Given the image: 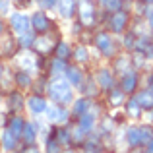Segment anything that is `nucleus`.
<instances>
[{
    "label": "nucleus",
    "instance_id": "f257e3e1",
    "mask_svg": "<svg viewBox=\"0 0 153 153\" xmlns=\"http://www.w3.org/2000/svg\"><path fill=\"white\" fill-rule=\"evenodd\" d=\"M49 95L54 103L58 105H66L72 101V87H70V82L62 78H56L49 83Z\"/></svg>",
    "mask_w": 153,
    "mask_h": 153
},
{
    "label": "nucleus",
    "instance_id": "f03ea898",
    "mask_svg": "<svg viewBox=\"0 0 153 153\" xmlns=\"http://www.w3.org/2000/svg\"><path fill=\"white\" fill-rule=\"evenodd\" d=\"M78 16H79V23L83 27H89L95 23V6L91 0H78Z\"/></svg>",
    "mask_w": 153,
    "mask_h": 153
},
{
    "label": "nucleus",
    "instance_id": "7ed1b4c3",
    "mask_svg": "<svg viewBox=\"0 0 153 153\" xmlns=\"http://www.w3.org/2000/svg\"><path fill=\"white\" fill-rule=\"evenodd\" d=\"M10 27L12 31H14L18 37H22L23 33H27L31 27V18L25 14H19V12H16V14L10 16Z\"/></svg>",
    "mask_w": 153,
    "mask_h": 153
},
{
    "label": "nucleus",
    "instance_id": "20e7f679",
    "mask_svg": "<svg viewBox=\"0 0 153 153\" xmlns=\"http://www.w3.org/2000/svg\"><path fill=\"white\" fill-rule=\"evenodd\" d=\"M128 22H130V16H128V12H124V10L114 12L112 18H108V25H111V29L114 31V33H122V31L126 29Z\"/></svg>",
    "mask_w": 153,
    "mask_h": 153
},
{
    "label": "nucleus",
    "instance_id": "39448f33",
    "mask_svg": "<svg viewBox=\"0 0 153 153\" xmlns=\"http://www.w3.org/2000/svg\"><path fill=\"white\" fill-rule=\"evenodd\" d=\"M95 45H97V49L101 51L105 56L114 54V43H112L111 35H108L107 31H101V33H97V37H95Z\"/></svg>",
    "mask_w": 153,
    "mask_h": 153
},
{
    "label": "nucleus",
    "instance_id": "423d86ee",
    "mask_svg": "<svg viewBox=\"0 0 153 153\" xmlns=\"http://www.w3.org/2000/svg\"><path fill=\"white\" fill-rule=\"evenodd\" d=\"M31 25H33V29L37 31V33L43 35V33H49V29L52 27V23H51V19L43 14V10H41V12H37V14L31 16Z\"/></svg>",
    "mask_w": 153,
    "mask_h": 153
},
{
    "label": "nucleus",
    "instance_id": "0eeeda50",
    "mask_svg": "<svg viewBox=\"0 0 153 153\" xmlns=\"http://www.w3.org/2000/svg\"><path fill=\"white\" fill-rule=\"evenodd\" d=\"M56 45H58V41H56V37L51 35V33H43V37H39L37 41H35V49H37L39 52H43V54L54 51Z\"/></svg>",
    "mask_w": 153,
    "mask_h": 153
},
{
    "label": "nucleus",
    "instance_id": "6e6552de",
    "mask_svg": "<svg viewBox=\"0 0 153 153\" xmlns=\"http://www.w3.org/2000/svg\"><path fill=\"white\" fill-rule=\"evenodd\" d=\"M56 10H58L60 18L70 19L74 16V12H78V0H58Z\"/></svg>",
    "mask_w": 153,
    "mask_h": 153
},
{
    "label": "nucleus",
    "instance_id": "1a4fd4ad",
    "mask_svg": "<svg viewBox=\"0 0 153 153\" xmlns=\"http://www.w3.org/2000/svg\"><path fill=\"white\" fill-rule=\"evenodd\" d=\"M136 85H138V72L130 70V72H126V74H122V78H120V89H122L124 93L136 91Z\"/></svg>",
    "mask_w": 153,
    "mask_h": 153
},
{
    "label": "nucleus",
    "instance_id": "9d476101",
    "mask_svg": "<svg viewBox=\"0 0 153 153\" xmlns=\"http://www.w3.org/2000/svg\"><path fill=\"white\" fill-rule=\"evenodd\" d=\"M27 107H29L31 114H43V112H47V101L45 97H41V95H31L29 99H27Z\"/></svg>",
    "mask_w": 153,
    "mask_h": 153
},
{
    "label": "nucleus",
    "instance_id": "9b49d317",
    "mask_svg": "<svg viewBox=\"0 0 153 153\" xmlns=\"http://www.w3.org/2000/svg\"><path fill=\"white\" fill-rule=\"evenodd\" d=\"M66 79L70 82V85L82 87V83H83V74H82V70H79V66H68V68H66Z\"/></svg>",
    "mask_w": 153,
    "mask_h": 153
},
{
    "label": "nucleus",
    "instance_id": "f8f14e48",
    "mask_svg": "<svg viewBox=\"0 0 153 153\" xmlns=\"http://www.w3.org/2000/svg\"><path fill=\"white\" fill-rule=\"evenodd\" d=\"M47 116H49L51 122L62 124V122H66V120H68V111H66V108H62V107H52V108H47Z\"/></svg>",
    "mask_w": 153,
    "mask_h": 153
},
{
    "label": "nucleus",
    "instance_id": "ddd939ff",
    "mask_svg": "<svg viewBox=\"0 0 153 153\" xmlns=\"http://www.w3.org/2000/svg\"><path fill=\"white\" fill-rule=\"evenodd\" d=\"M8 130L12 132V134H16L19 138V136L23 134V128H25V120L22 118V116H12L10 120H8Z\"/></svg>",
    "mask_w": 153,
    "mask_h": 153
},
{
    "label": "nucleus",
    "instance_id": "4468645a",
    "mask_svg": "<svg viewBox=\"0 0 153 153\" xmlns=\"http://www.w3.org/2000/svg\"><path fill=\"white\" fill-rule=\"evenodd\" d=\"M97 85L99 87H103V89H111L112 85H114V79H112V74H111V70H99V74H97Z\"/></svg>",
    "mask_w": 153,
    "mask_h": 153
},
{
    "label": "nucleus",
    "instance_id": "2eb2a0df",
    "mask_svg": "<svg viewBox=\"0 0 153 153\" xmlns=\"http://www.w3.org/2000/svg\"><path fill=\"white\" fill-rule=\"evenodd\" d=\"M18 62L22 64L25 70H33V68H39V64H37V58H35L33 54H31L29 51H23L22 54L18 56Z\"/></svg>",
    "mask_w": 153,
    "mask_h": 153
},
{
    "label": "nucleus",
    "instance_id": "dca6fc26",
    "mask_svg": "<svg viewBox=\"0 0 153 153\" xmlns=\"http://www.w3.org/2000/svg\"><path fill=\"white\" fill-rule=\"evenodd\" d=\"M0 140H2V147H4L6 151H14L16 147H18V136L12 134L10 130H4V132H2V138H0Z\"/></svg>",
    "mask_w": 153,
    "mask_h": 153
},
{
    "label": "nucleus",
    "instance_id": "f3484780",
    "mask_svg": "<svg viewBox=\"0 0 153 153\" xmlns=\"http://www.w3.org/2000/svg\"><path fill=\"white\" fill-rule=\"evenodd\" d=\"M93 126H95V114L93 112H85V114L79 116V128H82L85 134L93 130Z\"/></svg>",
    "mask_w": 153,
    "mask_h": 153
},
{
    "label": "nucleus",
    "instance_id": "a211bd4d",
    "mask_svg": "<svg viewBox=\"0 0 153 153\" xmlns=\"http://www.w3.org/2000/svg\"><path fill=\"white\" fill-rule=\"evenodd\" d=\"M126 140L130 146H140L143 143V134H142V128H130L126 134Z\"/></svg>",
    "mask_w": 153,
    "mask_h": 153
},
{
    "label": "nucleus",
    "instance_id": "6ab92c4d",
    "mask_svg": "<svg viewBox=\"0 0 153 153\" xmlns=\"http://www.w3.org/2000/svg\"><path fill=\"white\" fill-rule=\"evenodd\" d=\"M136 101L142 105V108H151L153 107V91H140L136 95Z\"/></svg>",
    "mask_w": 153,
    "mask_h": 153
},
{
    "label": "nucleus",
    "instance_id": "aec40b11",
    "mask_svg": "<svg viewBox=\"0 0 153 153\" xmlns=\"http://www.w3.org/2000/svg\"><path fill=\"white\" fill-rule=\"evenodd\" d=\"M89 107H91V101H89L87 97L78 99V101L74 103V114H76V116L85 114V112H89Z\"/></svg>",
    "mask_w": 153,
    "mask_h": 153
},
{
    "label": "nucleus",
    "instance_id": "412c9836",
    "mask_svg": "<svg viewBox=\"0 0 153 153\" xmlns=\"http://www.w3.org/2000/svg\"><path fill=\"white\" fill-rule=\"evenodd\" d=\"M54 138L58 140L60 146H68V143H72V132L66 130V128H56L54 130Z\"/></svg>",
    "mask_w": 153,
    "mask_h": 153
},
{
    "label": "nucleus",
    "instance_id": "4be33fe9",
    "mask_svg": "<svg viewBox=\"0 0 153 153\" xmlns=\"http://www.w3.org/2000/svg\"><path fill=\"white\" fill-rule=\"evenodd\" d=\"M23 140L25 143H35V138H37V126L31 122H25V128H23Z\"/></svg>",
    "mask_w": 153,
    "mask_h": 153
},
{
    "label": "nucleus",
    "instance_id": "5701e85b",
    "mask_svg": "<svg viewBox=\"0 0 153 153\" xmlns=\"http://www.w3.org/2000/svg\"><path fill=\"white\" fill-rule=\"evenodd\" d=\"M35 41H37V37H35V33H23L22 37H19V49L23 51H29L31 47H35Z\"/></svg>",
    "mask_w": 153,
    "mask_h": 153
},
{
    "label": "nucleus",
    "instance_id": "b1692460",
    "mask_svg": "<svg viewBox=\"0 0 153 153\" xmlns=\"http://www.w3.org/2000/svg\"><path fill=\"white\" fill-rule=\"evenodd\" d=\"M8 103H10V108L14 112H18V111H22V107H23V95L22 93H10V97H8Z\"/></svg>",
    "mask_w": 153,
    "mask_h": 153
},
{
    "label": "nucleus",
    "instance_id": "393cba45",
    "mask_svg": "<svg viewBox=\"0 0 153 153\" xmlns=\"http://www.w3.org/2000/svg\"><path fill=\"white\" fill-rule=\"evenodd\" d=\"M101 6H103V10L114 14V12L122 10V0H101Z\"/></svg>",
    "mask_w": 153,
    "mask_h": 153
},
{
    "label": "nucleus",
    "instance_id": "a878e982",
    "mask_svg": "<svg viewBox=\"0 0 153 153\" xmlns=\"http://www.w3.org/2000/svg\"><path fill=\"white\" fill-rule=\"evenodd\" d=\"M16 83H18L19 87H29L31 85V76H29V72H25V70L18 72V74H16Z\"/></svg>",
    "mask_w": 153,
    "mask_h": 153
},
{
    "label": "nucleus",
    "instance_id": "bb28decb",
    "mask_svg": "<svg viewBox=\"0 0 153 153\" xmlns=\"http://www.w3.org/2000/svg\"><path fill=\"white\" fill-rule=\"evenodd\" d=\"M56 56H58V58H62V60H66L68 56L72 54V51H70V47L66 45V43L64 41H58V45H56Z\"/></svg>",
    "mask_w": 153,
    "mask_h": 153
},
{
    "label": "nucleus",
    "instance_id": "cd10ccee",
    "mask_svg": "<svg viewBox=\"0 0 153 153\" xmlns=\"http://www.w3.org/2000/svg\"><path fill=\"white\" fill-rule=\"evenodd\" d=\"M66 62H64L62 58H58V56H56V60L54 62H52V66H51V72H52V76H60L62 74V72H66Z\"/></svg>",
    "mask_w": 153,
    "mask_h": 153
},
{
    "label": "nucleus",
    "instance_id": "c85d7f7f",
    "mask_svg": "<svg viewBox=\"0 0 153 153\" xmlns=\"http://www.w3.org/2000/svg\"><path fill=\"white\" fill-rule=\"evenodd\" d=\"M140 108H142V105L136 101V97H132L130 101H128V114H130V116H140V114H142Z\"/></svg>",
    "mask_w": 153,
    "mask_h": 153
},
{
    "label": "nucleus",
    "instance_id": "c756f323",
    "mask_svg": "<svg viewBox=\"0 0 153 153\" xmlns=\"http://www.w3.org/2000/svg\"><path fill=\"white\" fill-rule=\"evenodd\" d=\"M108 101H111V105H120L124 101V91L120 89V87L118 89H112L111 95H108Z\"/></svg>",
    "mask_w": 153,
    "mask_h": 153
},
{
    "label": "nucleus",
    "instance_id": "7c9ffc66",
    "mask_svg": "<svg viewBox=\"0 0 153 153\" xmlns=\"http://www.w3.org/2000/svg\"><path fill=\"white\" fill-rule=\"evenodd\" d=\"M74 58H76V62H87L89 60V52H87L85 47H78L74 51Z\"/></svg>",
    "mask_w": 153,
    "mask_h": 153
},
{
    "label": "nucleus",
    "instance_id": "2f4dec72",
    "mask_svg": "<svg viewBox=\"0 0 153 153\" xmlns=\"http://www.w3.org/2000/svg\"><path fill=\"white\" fill-rule=\"evenodd\" d=\"M45 153H60V143H58V140H56V138H49V140H47Z\"/></svg>",
    "mask_w": 153,
    "mask_h": 153
},
{
    "label": "nucleus",
    "instance_id": "473e14b6",
    "mask_svg": "<svg viewBox=\"0 0 153 153\" xmlns=\"http://www.w3.org/2000/svg\"><path fill=\"white\" fill-rule=\"evenodd\" d=\"M56 4H58V0H39L41 10H54Z\"/></svg>",
    "mask_w": 153,
    "mask_h": 153
},
{
    "label": "nucleus",
    "instance_id": "72a5a7b5",
    "mask_svg": "<svg viewBox=\"0 0 153 153\" xmlns=\"http://www.w3.org/2000/svg\"><path fill=\"white\" fill-rule=\"evenodd\" d=\"M23 153H41V151H39V147L35 146V143H27V147L23 149Z\"/></svg>",
    "mask_w": 153,
    "mask_h": 153
},
{
    "label": "nucleus",
    "instance_id": "f704fd0d",
    "mask_svg": "<svg viewBox=\"0 0 153 153\" xmlns=\"http://www.w3.org/2000/svg\"><path fill=\"white\" fill-rule=\"evenodd\" d=\"M8 6H10V2H8V0H0V14H6V12H8Z\"/></svg>",
    "mask_w": 153,
    "mask_h": 153
},
{
    "label": "nucleus",
    "instance_id": "c9c22d12",
    "mask_svg": "<svg viewBox=\"0 0 153 153\" xmlns=\"http://www.w3.org/2000/svg\"><path fill=\"white\" fill-rule=\"evenodd\" d=\"M147 153H153V138L147 142Z\"/></svg>",
    "mask_w": 153,
    "mask_h": 153
},
{
    "label": "nucleus",
    "instance_id": "e433bc0d",
    "mask_svg": "<svg viewBox=\"0 0 153 153\" xmlns=\"http://www.w3.org/2000/svg\"><path fill=\"white\" fill-rule=\"evenodd\" d=\"M147 23H149V27H153V12L147 16Z\"/></svg>",
    "mask_w": 153,
    "mask_h": 153
},
{
    "label": "nucleus",
    "instance_id": "4c0bfd02",
    "mask_svg": "<svg viewBox=\"0 0 153 153\" xmlns=\"http://www.w3.org/2000/svg\"><path fill=\"white\" fill-rule=\"evenodd\" d=\"M149 91H153V74L149 76Z\"/></svg>",
    "mask_w": 153,
    "mask_h": 153
},
{
    "label": "nucleus",
    "instance_id": "58836bf2",
    "mask_svg": "<svg viewBox=\"0 0 153 153\" xmlns=\"http://www.w3.org/2000/svg\"><path fill=\"white\" fill-rule=\"evenodd\" d=\"M2 33H4V23H2V19H0V37H2Z\"/></svg>",
    "mask_w": 153,
    "mask_h": 153
},
{
    "label": "nucleus",
    "instance_id": "ea45409f",
    "mask_svg": "<svg viewBox=\"0 0 153 153\" xmlns=\"http://www.w3.org/2000/svg\"><path fill=\"white\" fill-rule=\"evenodd\" d=\"M143 4H153V0H142Z\"/></svg>",
    "mask_w": 153,
    "mask_h": 153
},
{
    "label": "nucleus",
    "instance_id": "a19ab883",
    "mask_svg": "<svg viewBox=\"0 0 153 153\" xmlns=\"http://www.w3.org/2000/svg\"><path fill=\"white\" fill-rule=\"evenodd\" d=\"M151 56H153V45H151Z\"/></svg>",
    "mask_w": 153,
    "mask_h": 153
},
{
    "label": "nucleus",
    "instance_id": "79ce46f5",
    "mask_svg": "<svg viewBox=\"0 0 153 153\" xmlns=\"http://www.w3.org/2000/svg\"><path fill=\"white\" fill-rule=\"evenodd\" d=\"M14 2H19V0H14Z\"/></svg>",
    "mask_w": 153,
    "mask_h": 153
}]
</instances>
